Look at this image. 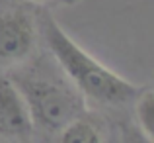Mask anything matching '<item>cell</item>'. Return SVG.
I'll return each instance as SVG.
<instances>
[{
  "instance_id": "1",
  "label": "cell",
  "mask_w": 154,
  "mask_h": 143,
  "mask_svg": "<svg viewBox=\"0 0 154 143\" xmlns=\"http://www.w3.org/2000/svg\"><path fill=\"white\" fill-rule=\"evenodd\" d=\"M37 22L41 45L51 53L64 76L82 94L88 108L100 112H119L131 108L140 84H135L121 76L90 51H86L63 30L53 12L37 8Z\"/></svg>"
},
{
  "instance_id": "2",
  "label": "cell",
  "mask_w": 154,
  "mask_h": 143,
  "mask_svg": "<svg viewBox=\"0 0 154 143\" xmlns=\"http://www.w3.org/2000/svg\"><path fill=\"white\" fill-rule=\"evenodd\" d=\"M6 75L26 102L35 133L55 135L70 120L88 110L82 94L43 45L33 59Z\"/></svg>"
},
{
  "instance_id": "3",
  "label": "cell",
  "mask_w": 154,
  "mask_h": 143,
  "mask_svg": "<svg viewBox=\"0 0 154 143\" xmlns=\"http://www.w3.org/2000/svg\"><path fill=\"white\" fill-rule=\"evenodd\" d=\"M41 51L37 8L22 0L0 2V73H10Z\"/></svg>"
},
{
  "instance_id": "4",
  "label": "cell",
  "mask_w": 154,
  "mask_h": 143,
  "mask_svg": "<svg viewBox=\"0 0 154 143\" xmlns=\"http://www.w3.org/2000/svg\"><path fill=\"white\" fill-rule=\"evenodd\" d=\"M35 129L22 94L6 73H0V139L8 143H27Z\"/></svg>"
},
{
  "instance_id": "5",
  "label": "cell",
  "mask_w": 154,
  "mask_h": 143,
  "mask_svg": "<svg viewBox=\"0 0 154 143\" xmlns=\"http://www.w3.org/2000/svg\"><path fill=\"white\" fill-rule=\"evenodd\" d=\"M55 143H107L100 110L88 108L55 133Z\"/></svg>"
},
{
  "instance_id": "6",
  "label": "cell",
  "mask_w": 154,
  "mask_h": 143,
  "mask_svg": "<svg viewBox=\"0 0 154 143\" xmlns=\"http://www.w3.org/2000/svg\"><path fill=\"white\" fill-rule=\"evenodd\" d=\"M133 124L140 129L144 137L154 143V79L140 84L139 94L131 106Z\"/></svg>"
},
{
  "instance_id": "7",
  "label": "cell",
  "mask_w": 154,
  "mask_h": 143,
  "mask_svg": "<svg viewBox=\"0 0 154 143\" xmlns=\"http://www.w3.org/2000/svg\"><path fill=\"white\" fill-rule=\"evenodd\" d=\"M22 2L29 4L33 8H39V10H57V8H70V6H76L80 4L82 0H22Z\"/></svg>"
},
{
  "instance_id": "8",
  "label": "cell",
  "mask_w": 154,
  "mask_h": 143,
  "mask_svg": "<svg viewBox=\"0 0 154 143\" xmlns=\"http://www.w3.org/2000/svg\"><path fill=\"white\" fill-rule=\"evenodd\" d=\"M121 143H150V141L140 133V129L133 122H127V124H123V129H121Z\"/></svg>"
},
{
  "instance_id": "9",
  "label": "cell",
  "mask_w": 154,
  "mask_h": 143,
  "mask_svg": "<svg viewBox=\"0 0 154 143\" xmlns=\"http://www.w3.org/2000/svg\"><path fill=\"white\" fill-rule=\"evenodd\" d=\"M0 143H8V141H2V139H0Z\"/></svg>"
},
{
  "instance_id": "10",
  "label": "cell",
  "mask_w": 154,
  "mask_h": 143,
  "mask_svg": "<svg viewBox=\"0 0 154 143\" xmlns=\"http://www.w3.org/2000/svg\"><path fill=\"white\" fill-rule=\"evenodd\" d=\"M0 2H4V0H0Z\"/></svg>"
}]
</instances>
